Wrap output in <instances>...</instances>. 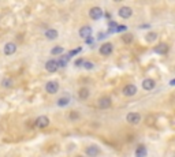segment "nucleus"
<instances>
[{
	"mask_svg": "<svg viewBox=\"0 0 175 157\" xmlns=\"http://www.w3.org/2000/svg\"><path fill=\"white\" fill-rule=\"evenodd\" d=\"M44 89L48 94H56L60 89V85L58 81H48L45 85H44Z\"/></svg>",
	"mask_w": 175,
	"mask_h": 157,
	"instance_id": "f257e3e1",
	"label": "nucleus"
},
{
	"mask_svg": "<svg viewBox=\"0 0 175 157\" xmlns=\"http://www.w3.org/2000/svg\"><path fill=\"white\" fill-rule=\"evenodd\" d=\"M99 52H100L101 56H109V55L114 52V44L109 43V41L101 44L100 48H99Z\"/></svg>",
	"mask_w": 175,
	"mask_h": 157,
	"instance_id": "f03ea898",
	"label": "nucleus"
},
{
	"mask_svg": "<svg viewBox=\"0 0 175 157\" xmlns=\"http://www.w3.org/2000/svg\"><path fill=\"white\" fill-rule=\"evenodd\" d=\"M142 120L141 115L138 114V112H129L127 115H126V122L129 123V124H140Z\"/></svg>",
	"mask_w": 175,
	"mask_h": 157,
	"instance_id": "7ed1b4c3",
	"label": "nucleus"
},
{
	"mask_svg": "<svg viewBox=\"0 0 175 157\" xmlns=\"http://www.w3.org/2000/svg\"><path fill=\"white\" fill-rule=\"evenodd\" d=\"M103 15H104V11H103L101 7H92V8L89 10V16H90V19H93V20L101 19Z\"/></svg>",
	"mask_w": 175,
	"mask_h": 157,
	"instance_id": "20e7f679",
	"label": "nucleus"
},
{
	"mask_svg": "<svg viewBox=\"0 0 175 157\" xmlns=\"http://www.w3.org/2000/svg\"><path fill=\"white\" fill-rule=\"evenodd\" d=\"M34 126H36L37 128H47L48 126H49V118L48 116H39V118L34 120Z\"/></svg>",
	"mask_w": 175,
	"mask_h": 157,
	"instance_id": "39448f33",
	"label": "nucleus"
},
{
	"mask_svg": "<svg viewBox=\"0 0 175 157\" xmlns=\"http://www.w3.org/2000/svg\"><path fill=\"white\" fill-rule=\"evenodd\" d=\"M137 90H138V89H137L134 83H129L122 89V93H123V96H126V97H133V96L137 94Z\"/></svg>",
	"mask_w": 175,
	"mask_h": 157,
	"instance_id": "423d86ee",
	"label": "nucleus"
},
{
	"mask_svg": "<svg viewBox=\"0 0 175 157\" xmlns=\"http://www.w3.org/2000/svg\"><path fill=\"white\" fill-rule=\"evenodd\" d=\"M111 105H112V98L108 97V96H104V97L99 98V101H97L99 109H108Z\"/></svg>",
	"mask_w": 175,
	"mask_h": 157,
	"instance_id": "0eeeda50",
	"label": "nucleus"
},
{
	"mask_svg": "<svg viewBox=\"0 0 175 157\" xmlns=\"http://www.w3.org/2000/svg\"><path fill=\"white\" fill-rule=\"evenodd\" d=\"M100 148H99L97 145H89L85 148V155H86L88 157H97L99 155H100Z\"/></svg>",
	"mask_w": 175,
	"mask_h": 157,
	"instance_id": "6e6552de",
	"label": "nucleus"
},
{
	"mask_svg": "<svg viewBox=\"0 0 175 157\" xmlns=\"http://www.w3.org/2000/svg\"><path fill=\"white\" fill-rule=\"evenodd\" d=\"M45 70L48 71L49 74H55L58 70H59V66H58V61L55 60V59H49V60H47L45 61Z\"/></svg>",
	"mask_w": 175,
	"mask_h": 157,
	"instance_id": "1a4fd4ad",
	"label": "nucleus"
},
{
	"mask_svg": "<svg viewBox=\"0 0 175 157\" xmlns=\"http://www.w3.org/2000/svg\"><path fill=\"white\" fill-rule=\"evenodd\" d=\"M168 51H170V47H168V44H166V43L157 44L156 47H153V52L157 53V55H162V56L168 53Z\"/></svg>",
	"mask_w": 175,
	"mask_h": 157,
	"instance_id": "9d476101",
	"label": "nucleus"
},
{
	"mask_svg": "<svg viewBox=\"0 0 175 157\" xmlns=\"http://www.w3.org/2000/svg\"><path fill=\"white\" fill-rule=\"evenodd\" d=\"M118 15L121 16V18H123V19H129L130 16L133 15V10H131V7H127V6L121 7V8L118 10Z\"/></svg>",
	"mask_w": 175,
	"mask_h": 157,
	"instance_id": "9b49d317",
	"label": "nucleus"
},
{
	"mask_svg": "<svg viewBox=\"0 0 175 157\" xmlns=\"http://www.w3.org/2000/svg\"><path fill=\"white\" fill-rule=\"evenodd\" d=\"M141 86H142L144 90L150 92L156 87V82H155V79H152V78H146V79H144L141 82Z\"/></svg>",
	"mask_w": 175,
	"mask_h": 157,
	"instance_id": "f8f14e48",
	"label": "nucleus"
},
{
	"mask_svg": "<svg viewBox=\"0 0 175 157\" xmlns=\"http://www.w3.org/2000/svg\"><path fill=\"white\" fill-rule=\"evenodd\" d=\"M78 34H80L81 38L86 40L88 37H92V34H93V29H92L90 26L85 25V26H82L81 29H80V32H78Z\"/></svg>",
	"mask_w": 175,
	"mask_h": 157,
	"instance_id": "ddd939ff",
	"label": "nucleus"
},
{
	"mask_svg": "<svg viewBox=\"0 0 175 157\" xmlns=\"http://www.w3.org/2000/svg\"><path fill=\"white\" fill-rule=\"evenodd\" d=\"M3 52H4V55L6 56H11V55H14L16 52V44L15 43H7L6 45H4V48H3Z\"/></svg>",
	"mask_w": 175,
	"mask_h": 157,
	"instance_id": "4468645a",
	"label": "nucleus"
},
{
	"mask_svg": "<svg viewBox=\"0 0 175 157\" xmlns=\"http://www.w3.org/2000/svg\"><path fill=\"white\" fill-rule=\"evenodd\" d=\"M70 101H71L70 94H64V96H62V97H59L56 100V105L58 107H60V108H64V107H67V105L70 104Z\"/></svg>",
	"mask_w": 175,
	"mask_h": 157,
	"instance_id": "2eb2a0df",
	"label": "nucleus"
},
{
	"mask_svg": "<svg viewBox=\"0 0 175 157\" xmlns=\"http://www.w3.org/2000/svg\"><path fill=\"white\" fill-rule=\"evenodd\" d=\"M89 97H90V90H89V87H86V86L80 87V90H78V98L85 101V100H88Z\"/></svg>",
	"mask_w": 175,
	"mask_h": 157,
	"instance_id": "dca6fc26",
	"label": "nucleus"
},
{
	"mask_svg": "<svg viewBox=\"0 0 175 157\" xmlns=\"http://www.w3.org/2000/svg\"><path fill=\"white\" fill-rule=\"evenodd\" d=\"M44 36H45L47 40H56L59 37V32L56 29H48L44 32Z\"/></svg>",
	"mask_w": 175,
	"mask_h": 157,
	"instance_id": "f3484780",
	"label": "nucleus"
},
{
	"mask_svg": "<svg viewBox=\"0 0 175 157\" xmlns=\"http://www.w3.org/2000/svg\"><path fill=\"white\" fill-rule=\"evenodd\" d=\"M148 155V150H146L145 145H138L136 149V157H145Z\"/></svg>",
	"mask_w": 175,
	"mask_h": 157,
	"instance_id": "a211bd4d",
	"label": "nucleus"
},
{
	"mask_svg": "<svg viewBox=\"0 0 175 157\" xmlns=\"http://www.w3.org/2000/svg\"><path fill=\"white\" fill-rule=\"evenodd\" d=\"M121 40L123 41V44H126V45H129V44H131L133 41H134V36H133L131 33H125V34H122Z\"/></svg>",
	"mask_w": 175,
	"mask_h": 157,
	"instance_id": "6ab92c4d",
	"label": "nucleus"
},
{
	"mask_svg": "<svg viewBox=\"0 0 175 157\" xmlns=\"http://www.w3.org/2000/svg\"><path fill=\"white\" fill-rule=\"evenodd\" d=\"M12 85H14V82L11 78H3L2 79V87H4V89H11L12 87Z\"/></svg>",
	"mask_w": 175,
	"mask_h": 157,
	"instance_id": "aec40b11",
	"label": "nucleus"
},
{
	"mask_svg": "<svg viewBox=\"0 0 175 157\" xmlns=\"http://www.w3.org/2000/svg\"><path fill=\"white\" fill-rule=\"evenodd\" d=\"M68 59H70V57H68L67 55H66V56L63 55V56H62L59 60H56V61H58V66H59V68H60V67H62V68L66 67V66H67V61H68Z\"/></svg>",
	"mask_w": 175,
	"mask_h": 157,
	"instance_id": "412c9836",
	"label": "nucleus"
},
{
	"mask_svg": "<svg viewBox=\"0 0 175 157\" xmlns=\"http://www.w3.org/2000/svg\"><path fill=\"white\" fill-rule=\"evenodd\" d=\"M145 40L148 41V43H153V41H156V40H157V33H155V32H149V33H146Z\"/></svg>",
	"mask_w": 175,
	"mask_h": 157,
	"instance_id": "4be33fe9",
	"label": "nucleus"
},
{
	"mask_svg": "<svg viewBox=\"0 0 175 157\" xmlns=\"http://www.w3.org/2000/svg\"><path fill=\"white\" fill-rule=\"evenodd\" d=\"M81 118V115L78 114L77 111H71L70 114H68V120H71V122H75V120H78V119Z\"/></svg>",
	"mask_w": 175,
	"mask_h": 157,
	"instance_id": "5701e85b",
	"label": "nucleus"
},
{
	"mask_svg": "<svg viewBox=\"0 0 175 157\" xmlns=\"http://www.w3.org/2000/svg\"><path fill=\"white\" fill-rule=\"evenodd\" d=\"M96 64L93 63V61H90V60H84V64H82V67L85 68V70H93Z\"/></svg>",
	"mask_w": 175,
	"mask_h": 157,
	"instance_id": "b1692460",
	"label": "nucleus"
},
{
	"mask_svg": "<svg viewBox=\"0 0 175 157\" xmlns=\"http://www.w3.org/2000/svg\"><path fill=\"white\" fill-rule=\"evenodd\" d=\"M64 53V48L63 47H53L51 49V55H62Z\"/></svg>",
	"mask_w": 175,
	"mask_h": 157,
	"instance_id": "393cba45",
	"label": "nucleus"
},
{
	"mask_svg": "<svg viewBox=\"0 0 175 157\" xmlns=\"http://www.w3.org/2000/svg\"><path fill=\"white\" fill-rule=\"evenodd\" d=\"M81 51H82V48H81V47H78V48H74V49H71L70 52L67 53V56H68V57H73V56H75V55H77V53H80Z\"/></svg>",
	"mask_w": 175,
	"mask_h": 157,
	"instance_id": "a878e982",
	"label": "nucleus"
},
{
	"mask_svg": "<svg viewBox=\"0 0 175 157\" xmlns=\"http://www.w3.org/2000/svg\"><path fill=\"white\" fill-rule=\"evenodd\" d=\"M126 30H127V27H126V26L118 25V26H116V29L114 30V33H118V32H126Z\"/></svg>",
	"mask_w": 175,
	"mask_h": 157,
	"instance_id": "bb28decb",
	"label": "nucleus"
},
{
	"mask_svg": "<svg viewBox=\"0 0 175 157\" xmlns=\"http://www.w3.org/2000/svg\"><path fill=\"white\" fill-rule=\"evenodd\" d=\"M82 64H84V59H77L74 61V66L75 67H82Z\"/></svg>",
	"mask_w": 175,
	"mask_h": 157,
	"instance_id": "cd10ccee",
	"label": "nucleus"
},
{
	"mask_svg": "<svg viewBox=\"0 0 175 157\" xmlns=\"http://www.w3.org/2000/svg\"><path fill=\"white\" fill-rule=\"evenodd\" d=\"M85 43L89 44V45H92V44H93V37H88V38L85 40Z\"/></svg>",
	"mask_w": 175,
	"mask_h": 157,
	"instance_id": "c85d7f7f",
	"label": "nucleus"
},
{
	"mask_svg": "<svg viewBox=\"0 0 175 157\" xmlns=\"http://www.w3.org/2000/svg\"><path fill=\"white\" fill-rule=\"evenodd\" d=\"M148 27H149V25H141L140 29H148Z\"/></svg>",
	"mask_w": 175,
	"mask_h": 157,
	"instance_id": "c756f323",
	"label": "nucleus"
},
{
	"mask_svg": "<svg viewBox=\"0 0 175 157\" xmlns=\"http://www.w3.org/2000/svg\"><path fill=\"white\" fill-rule=\"evenodd\" d=\"M77 157H84V156H77Z\"/></svg>",
	"mask_w": 175,
	"mask_h": 157,
	"instance_id": "7c9ffc66",
	"label": "nucleus"
},
{
	"mask_svg": "<svg viewBox=\"0 0 175 157\" xmlns=\"http://www.w3.org/2000/svg\"><path fill=\"white\" fill-rule=\"evenodd\" d=\"M0 19H2V18H0Z\"/></svg>",
	"mask_w": 175,
	"mask_h": 157,
	"instance_id": "2f4dec72",
	"label": "nucleus"
}]
</instances>
